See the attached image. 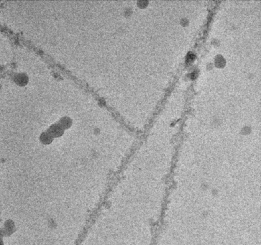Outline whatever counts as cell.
I'll use <instances>...</instances> for the list:
<instances>
[{"label":"cell","mask_w":261,"mask_h":245,"mask_svg":"<svg viewBox=\"0 0 261 245\" xmlns=\"http://www.w3.org/2000/svg\"><path fill=\"white\" fill-rule=\"evenodd\" d=\"M0 245H4L3 242H2V240L1 239H0Z\"/></svg>","instance_id":"cell-1"}]
</instances>
